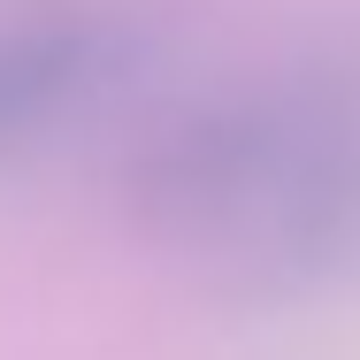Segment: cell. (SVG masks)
<instances>
[{
  "label": "cell",
  "mask_w": 360,
  "mask_h": 360,
  "mask_svg": "<svg viewBox=\"0 0 360 360\" xmlns=\"http://www.w3.org/2000/svg\"><path fill=\"white\" fill-rule=\"evenodd\" d=\"M131 62V31L92 0H0V161L84 115Z\"/></svg>",
  "instance_id": "2"
},
{
  "label": "cell",
  "mask_w": 360,
  "mask_h": 360,
  "mask_svg": "<svg viewBox=\"0 0 360 360\" xmlns=\"http://www.w3.org/2000/svg\"><path fill=\"white\" fill-rule=\"evenodd\" d=\"M153 245L238 291L360 284V70L238 77L169 115L131 176Z\"/></svg>",
  "instance_id": "1"
}]
</instances>
